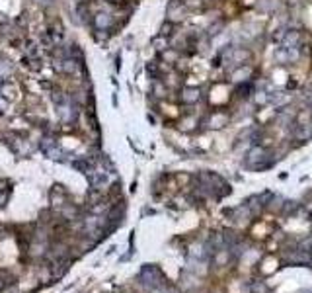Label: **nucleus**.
Masks as SVG:
<instances>
[{
  "mask_svg": "<svg viewBox=\"0 0 312 293\" xmlns=\"http://www.w3.org/2000/svg\"><path fill=\"white\" fill-rule=\"evenodd\" d=\"M252 59H254V49H250L246 45H236L234 55H232V68L242 65H252Z\"/></svg>",
  "mask_w": 312,
  "mask_h": 293,
  "instance_id": "obj_5",
  "label": "nucleus"
},
{
  "mask_svg": "<svg viewBox=\"0 0 312 293\" xmlns=\"http://www.w3.org/2000/svg\"><path fill=\"white\" fill-rule=\"evenodd\" d=\"M232 119V114L228 110H220V108H215L211 112H205V116L201 117V127L205 129H222L230 123Z\"/></svg>",
  "mask_w": 312,
  "mask_h": 293,
  "instance_id": "obj_1",
  "label": "nucleus"
},
{
  "mask_svg": "<svg viewBox=\"0 0 312 293\" xmlns=\"http://www.w3.org/2000/svg\"><path fill=\"white\" fill-rule=\"evenodd\" d=\"M301 2H303V0H287V6H289V8H293V6H301Z\"/></svg>",
  "mask_w": 312,
  "mask_h": 293,
  "instance_id": "obj_14",
  "label": "nucleus"
},
{
  "mask_svg": "<svg viewBox=\"0 0 312 293\" xmlns=\"http://www.w3.org/2000/svg\"><path fill=\"white\" fill-rule=\"evenodd\" d=\"M256 72H258V66L254 65H242V66H236L230 70L228 78L232 84H240V82H248V80H254L256 78Z\"/></svg>",
  "mask_w": 312,
  "mask_h": 293,
  "instance_id": "obj_4",
  "label": "nucleus"
},
{
  "mask_svg": "<svg viewBox=\"0 0 312 293\" xmlns=\"http://www.w3.org/2000/svg\"><path fill=\"white\" fill-rule=\"evenodd\" d=\"M180 57H182V53L178 51V49H174V47H168V49H164L162 53H158V61L162 63V65H168V66H174L178 61H180Z\"/></svg>",
  "mask_w": 312,
  "mask_h": 293,
  "instance_id": "obj_9",
  "label": "nucleus"
},
{
  "mask_svg": "<svg viewBox=\"0 0 312 293\" xmlns=\"http://www.w3.org/2000/svg\"><path fill=\"white\" fill-rule=\"evenodd\" d=\"M187 18H189V10L186 8L184 0H170L168 2V6H166V20L182 26Z\"/></svg>",
  "mask_w": 312,
  "mask_h": 293,
  "instance_id": "obj_2",
  "label": "nucleus"
},
{
  "mask_svg": "<svg viewBox=\"0 0 312 293\" xmlns=\"http://www.w3.org/2000/svg\"><path fill=\"white\" fill-rule=\"evenodd\" d=\"M285 49H293V47H301L303 45V32L299 28H287V32L283 35L279 43Z\"/></svg>",
  "mask_w": 312,
  "mask_h": 293,
  "instance_id": "obj_6",
  "label": "nucleus"
},
{
  "mask_svg": "<svg viewBox=\"0 0 312 293\" xmlns=\"http://www.w3.org/2000/svg\"><path fill=\"white\" fill-rule=\"evenodd\" d=\"M293 102L291 92L285 88H275V90H269V106L271 108H281V106H287Z\"/></svg>",
  "mask_w": 312,
  "mask_h": 293,
  "instance_id": "obj_7",
  "label": "nucleus"
},
{
  "mask_svg": "<svg viewBox=\"0 0 312 293\" xmlns=\"http://www.w3.org/2000/svg\"><path fill=\"white\" fill-rule=\"evenodd\" d=\"M178 30H180V26H178V24H174V22H170V20H164V22H162V26H160V32H158V33L170 39V37L178 32Z\"/></svg>",
  "mask_w": 312,
  "mask_h": 293,
  "instance_id": "obj_11",
  "label": "nucleus"
},
{
  "mask_svg": "<svg viewBox=\"0 0 312 293\" xmlns=\"http://www.w3.org/2000/svg\"><path fill=\"white\" fill-rule=\"evenodd\" d=\"M201 100H203V92L199 86L184 84L178 90V104H182V106H197Z\"/></svg>",
  "mask_w": 312,
  "mask_h": 293,
  "instance_id": "obj_3",
  "label": "nucleus"
},
{
  "mask_svg": "<svg viewBox=\"0 0 312 293\" xmlns=\"http://www.w3.org/2000/svg\"><path fill=\"white\" fill-rule=\"evenodd\" d=\"M153 47H155V49L158 51V53H162L164 49H168V47H170V39L158 33L156 37H153Z\"/></svg>",
  "mask_w": 312,
  "mask_h": 293,
  "instance_id": "obj_12",
  "label": "nucleus"
},
{
  "mask_svg": "<svg viewBox=\"0 0 312 293\" xmlns=\"http://www.w3.org/2000/svg\"><path fill=\"white\" fill-rule=\"evenodd\" d=\"M254 92H256L254 80H248V82H240V84H234V98H236L238 102H250Z\"/></svg>",
  "mask_w": 312,
  "mask_h": 293,
  "instance_id": "obj_8",
  "label": "nucleus"
},
{
  "mask_svg": "<svg viewBox=\"0 0 312 293\" xmlns=\"http://www.w3.org/2000/svg\"><path fill=\"white\" fill-rule=\"evenodd\" d=\"M141 278H143V284H147V286H158L160 284V274H158V270L156 268H143V272H141Z\"/></svg>",
  "mask_w": 312,
  "mask_h": 293,
  "instance_id": "obj_10",
  "label": "nucleus"
},
{
  "mask_svg": "<svg viewBox=\"0 0 312 293\" xmlns=\"http://www.w3.org/2000/svg\"><path fill=\"white\" fill-rule=\"evenodd\" d=\"M94 22H96V26H98V28L105 30V28H109V24H111V18H109L107 14H98V16L94 18Z\"/></svg>",
  "mask_w": 312,
  "mask_h": 293,
  "instance_id": "obj_13",
  "label": "nucleus"
}]
</instances>
